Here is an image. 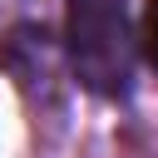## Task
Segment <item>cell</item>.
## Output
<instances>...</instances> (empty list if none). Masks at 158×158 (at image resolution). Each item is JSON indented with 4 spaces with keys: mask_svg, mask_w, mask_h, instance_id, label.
Masks as SVG:
<instances>
[{
    "mask_svg": "<svg viewBox=\"0 0 158 158\" xmlns=\"http://www.w3.org/2000/svg\"><path fill=\"white\" fill-rule=\"evenodd\" d=\"M69 64L84 89L118 99L133 79V35L123 0H69Z\"/></svg>",
    "mask_w": 158,
    "mask_h": 158,
    "instance_id": "1",
    "label": "cell"
},
{
    "mask_svg": "<svg viewBox=\"0 0 158 158\" xmlns=\"http://www.w3.org/2000/svg\"><path fill=\"white\" fill-rule=\"evenodd\" d=\"M138 44H143V59L158 69V0H143V20H138Z\"/></svg>",
    "mask_w": 158,
    "mask_h": 158,
    "instance_id": "2",
    "label": "cell"
}]
</instances>
